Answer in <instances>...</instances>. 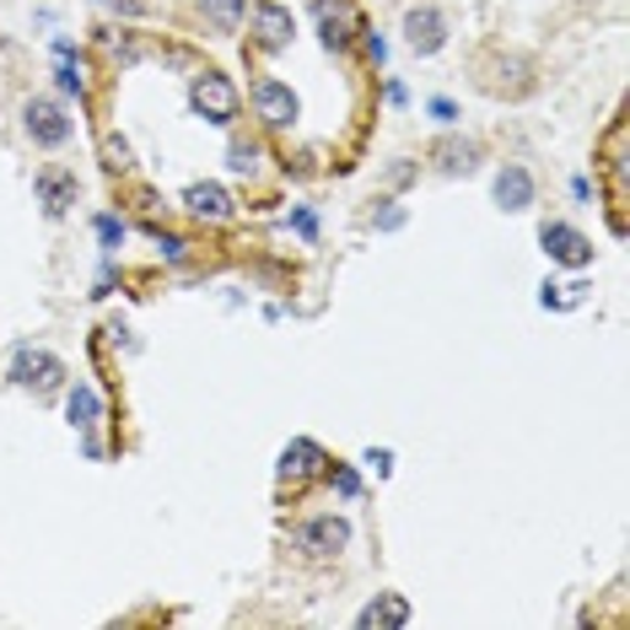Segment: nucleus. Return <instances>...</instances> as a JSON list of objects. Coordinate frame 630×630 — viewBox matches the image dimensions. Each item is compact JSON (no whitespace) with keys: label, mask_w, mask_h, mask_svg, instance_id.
Instances as JSON below:
<instances>
[{"label":"nucleus","mask_w":630,"mask_h":630,"mask_svg":"<svg viewBox=\"0 0 630 630\" xmlns=\"http://www.w3.org/2000/svg\"><path fill=\"white\" fill-rule=\"evenodd\" d=\"M238 86L227 82L221 71H200L195 82H189V108L206 119V125H232L238 119Z\"/></svg>","instance_id":"nucleus-1"},{"label":"nucleus","mask_w":630,"mask_h":630,"mask_svg":"<svg viewBox=\"0 0 630 630\" xmlns=\"http://www.w3.org/2000/svg\"><path fill=\"white\" fill-rule=\"evenodd\" d=\"M313 22H318L324 49H335V54H345L350 43L367 33V22H361V11L350 0H313Z\"/></svg>","instance_id":"nucleus-2"},{"label":"nucleus","mask_w":630,"mask_h":630,"mask_svg":"<svg viewBox=\"0 0 630 630\" xmlns=\"http://www.w3.org/2000/svg\"><path fill=\"white\" fill-rule=\"evenodd\" d=\"M253 114L270 129H292L296 114H302V103H296V92L281 82V76H259V82H253Z\"/></svg>","instance_id":"nucleus-3"},{"label":"nucleus","mask_w":630,"mask_h":630,"mask_svg":"<svg viewBox=\"0 0 630 630\" xmlns=\"http://www.w3.org/2000/svg\"><path fill=\"white\" fill-rule=\"evenodd\" d=\"M350 545V523L345 517H307L302 528H296V549L302 555H313V560H329V555H339V549Z\"/></svg>","instance_id":"nucleus-4"},{"label":"nucleus","mask_w":630,"mask_h":630,"mask_svg":"<svg viewBox=\"0 0 630 630\" xmlns=\"http://www.w3.org/2000/svg\"><path fill=\"white\" fill-rule=\"evenodd\" d=\"M22 125H28V135L39 140L43 151H60V146L71 140V119H65V108H60L54 97H33V103L22 108Z\"/></svg>","instance_id":"nucleus-5"},{"label":"nucleus","mask_w":630,"mask_h":630,"mask_svg":"<svg viewBox=\"0 0 630 630\" xmlns=\"http://www.w3.org/2000/svg\"><path fill=\"white\" fill-rule=\"evenodd\" d=\"M296 39V17H292V6H281V0H259L253 6V43L259 49H292Z\"/></svg>","instance_id":"nucleus-6"},{"label":"nucleus","mask_w":630,"mask_h":630,"mask_svg":"<svg viewBox=\"0 0 630 630\" xmlns=\"http://www.w3.org/2000/svg\"><path fill=\"white\" fill-rule=\"evenodd\" d=\"M11 378L22 382V388H33V393H54V388H60V378H65V361H60V356H49V350L22 345V350H17V367H11Z\"/></svg>","instance_id":"nucleus-7"},{"label":"nucleus","mask_w":630,"mask_h":630,"mask_svg":"<svg viewBox=\"0 0 630 630\" xmlns=\"http://www.w3.org/2000/svg\"><path fill=\"white\" fill-rule=\"evenodd\" d=\"M405 43L416 49L420 60H431L442 43H448V17L437 6H410L405 11Z\"/></svg>","instance_id":"nucleus-8"},{"label":"nucleus","mask_w":630,"mask_h":630,"mask_svg":"<svg viewBox=\"0 0 630 630\" xmlns=\"http://www.w3.org/2000/svg\"><path fill=\"white\" fill-rule=\"evenodd\" d=\"M539 243H545V253L555 259V264H566V270L592 264V243L577 232V227H566V221H545V227H539Z\"/></svg>","instance_id":"nucleus-9"},{"label":"nucleus","mask_w":630,"mask_h":630,"mask_svg":"<svg viewBox=\"0 0 630 630\" xmlns=\"http://www.w3.org/2000/svg\"><path fill=\"white\" fill-rule=\"evenodd\" d=\"M33 189H39V200H43V216H54V221L76 206V195H82V183H76L71 168H43Z\"/></svg>","instance_id":"nucleus-10"},{"label":"nucleus","mask_w":630,"mask_h":630,"mask_svg":"<svg viewBox=\"0 0 630 630\" xmlns=\"http://www.w3.org/2000/svg\"><path fill=\"white\" fill-rule=\"evenodd\" d=\"M183 206L195 210L200 221H216V227L238 216V200H232L227 183H189V189H183Z\"/></svg>","instance_id":"nucleus-11"},{"label":"nucleus","mask_w":630,"mask_h":630,"mask_svg":"<svg viewBox=\"0 0 630 630\" xmlns=\"http://www.w3.org/2000/svg\"><path fill=\"white\" fill-rule=\"evenodd\" d=\"M361 630H405L410 626V598L405 592H378L361 615H356Z\"/></svg>","instance_id":"nucleus-12"},{"label":"nucleus","mask_w":630,"mask_h":630,"mask_svg":"<svg viewBox=\"0 0 630 630\" xmlns=\"http://www.w3.org/2000/svg\"><path fill=\"white\" fill-rule=\"evenodd\" d=\"M324 448L318 442H307V437H296L292 448L281 453V480H292V485H302V480H313V474H324Z\"/></svg>","instance_id":"nucleus-13"},{"label":"nucleus","mask_w":630,"mask_h":630,"mask_svg":"<svg viewBox=\"0 0 630 630\" xmlns=\"http://www.w3.org/2000/svg\"><path fill=\"white\" fill-rule=\"evenodd\" d=\"M496 206L502 210H528L534 206V172L523 168V162H506L496 172Z\"/></svg>","instance_id":"nucleus-14"},{"label":"nucleus","mask_w":630,"mask_h":630,"mask_svg":"<svg viewBox=\"0 0 630 630\" xmlns=\"http://www.w3.org/2000/svg\"><path fill=\"white\" fill-rule=\"evenodd\" d=\"M65 416H71L76 431H92V426L103 420V399H97V388H92V382H76V388L65 393Z\"/></svg>","instance_id":"nucleus-15"},{"label":"nucleus","mask_w":630,"mask_h":630,"mask_svg":"<svg viewBox=\"0 0 630 630\" xmlns=\"http://www.w3.org/2000/svg\"><path fill=\"white\" fill-rule=\"evenodd\" d=\"M437 168L448 172V178H459V172H474V157H480V146L474 140H459V135H448V140H437Z\"/></svg>","instance_id":"nucleus-16"},{"label":"nucleus","mask_w":630,"mask_h":630,"mask_svg":"<svg viewBox=\"0 0 630 630\" xmlns=\"http://www.w3.org/2000/svg\"><path fill=\"white\" fill-rule=\"evenodd\" d=\"M200 11H206V22L216 28V33H238L249 0H200Z\"/></svg>","instance_id":"nucleus-17"},{"label":"nucleus","mask_w":630,"mask_h":630,"mask_svg":"<svg viewBox=\"0 0 630 630\" xmlns=\"http://www.w3.org/2000/svg\"><path fill=\"white\" fill-rule=\"evenodd\" d=\"M588 281H571V286H555V281H545V296H539V302H545V307H555V313H566V307H582V302H588Z\"/></svg>","instance_id":"nucleus-18"},{"label":"nucleus","mask_w":630,"mask_h":630,"mask_svg":"<svg viewBox=\"0 0 630 630\" xmlns=\"http://www.w3.org/2000/svg\"><path fill=\"white\" fill-rule=\"evenodd\" d=\"M227 168H232V172H253V168H259V146H253V140H232V146H227Z\"/></svg>","instance_id":"nucleus-19"},{"label":"nucleus","mask_w":630,"mask_h":630,"mask_svg":"<svg viewBox=\"0 0 630 630\" xmlns=\"http://www.w3.org/2000/svg\"><path fill=\"white\" fill-rule=\"evenodd\" d=\"M103 157H108V168H114V172L135 168V162H129V140H125V135H103Z\"/></svg>","instance_id":"nucleus-20"},{"label":"nucleus","mask_w":630,"mask_h":630,"mask_svg":"<svg viewBox=\"0 0 630 630\" xmlns=\"http://www.w3.org/2000/svg\"><path fill=\"white\" fill-rule=\"evenodd\" d=\"M329 480H335V491L345 496V502H350V496H361V480H356V469H350V463H335V474H329Z\"/></svg>","instance_id":"nucleus-21"},{"label":"nucleus","mask_w":630,"mask_h":630,"mask_svg":"<svg viewBox=\"0 0 630 630\" xmlns=\"http://www.w3.org/2000/svg\"><path fill=\"white\" fill-rule=\"evenodd\" d=\"M372 221H378V232H399V227H405V206H399V200H382V210Z\"/></svg>","instance_id":"nucleus-22"},{"label":"nucleus","mask_w":630,"mask_h":630,"mask_svg":"<svg viewBox=\"0 0 630 630\" xmlns=\"http://www.w3.org/2000/svg\"><path fill=\"white\" fill-rule=\"evenodd\" d=\"M97 238H103L108 249H119V243H125V227H119L114 216H97Z\"/></svg>","instance_id":"nucleus-23"},{"label":"nucleus","mask_w":630,"mask_h":630,"mask_svg":"<svg viewBox=\"0 0 630 630\" xmlns=\"http://www.w3.org/2000/svg\"><path fill=\"white\" fill-rule=\"evenodd\" d=\"M151 243L168 253V259H183V238H172V232H162V227H151Z\"/></svg>","instance_id":"nucleus-24"},{"label":"nucleus","mask_w":630,"mask_h":630,"mask_svg":"<svg viewBox=\"0 0 630 630\" xmlns=\"http://www.w3.org/2000/svg\"><path fill=\"white\" fill-rule=\"evenodd\" d=\"M103 6H108V11H119V17H129V22H135V17H146V0H103Z\"/></svg>","instance_id":"nucleus-25"},{"label":"nucleus","mask_w":630,"mask_h":630,"mask_svg":"<svg viewBox=\"0 0 630 630\" xmlns=\"http://www.w3.org/2000/svg\"><path fill=\"white\" fill-rule=\"evenodd\" d=\"M367 463H372L378 474H393V453H388V448H372V453H367Z\"/></svg>","instance_id":"nucleus-26"},{"label":"nucleus","mask_w":630,"mask_h":630,"mask_svg":"<svg viewBox=\"0 0 630 630\" xmlns=\"http://www.w3.org/2000/svg\"><path fill=\"white\" fill-rule=\"evenodd\" d=\"M367 54H372V60H378V65H382V60H388V43H382L378 33H367Z\"/></svg>","instance_id":"nucleus-27"},{"label":"nucleus","mask_w":630,"mask_h":630,"mask_svg":"<svg viewBox=\"0 0 630 630\" xmlns=\"http://www.w3.org/2000/svg\"><path fill=\"white\" fill-rule=\"evenodd\" d=\"M296 232H302V238H313V232H318V221H313L307 210H296Z\"/></svg>","instance_id":"nucleus-28"},{"label":"nucleus","mask_w":630,"mask_h":630,"mask_svg":"<svg viewBox=\"0 0 630 630\" xmlns=\"http://www.w3.org/2000/svg\"><path fill=\"white\" fill-rule=\"evenodd\" d=\"M388 178H393V183H410V178H416V168H410V162H393V168H388Z\"/></svg>","instance_id":"nucleus-29"}]
</instances>
